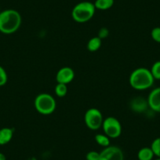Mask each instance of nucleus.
<instances>
[{"instance_id": "nucleus-2", "label": "nucleus", "mask_w": 160, "mask_h": 160, "mask_svg": "<svg viewBox=\"0 0 160 160\" xmlns=\"http://www.w3.org/2000/svg\"><path fill=\"white\" fill-rule=\"evenodd\" d=\"M132 88L137 90H145L151 88L155 82L151 71L146 68H138L131 72L129 78Z\"/></svg>"}, {"instance_id": "nucleus-1", "label": "nucleus", "mask_w": 160, "mask_h": 160, "mask_svg": "<svg viewBox=\"0 0 160 160\" xmlns=\"http://www.w3.org/2000/svg\"><path fill=\"white\" fill-rule=\"evenodd\" d=\"M22 22L21 14L13 9L0 12V32L10 35L20 28Z\"/></svg>"}, {"instance_id": "nucleus-18", "label": "nucleus", "mask_w": 160, "mask_h": 160, "mask_svg": "<svg viewBox=\"0 0 160 160\" xmlns=\"http://www.w3.org/2000/svg\"><path fill=\"white\" fill-rule=\"evenodd\" d=\"M151 148L154 152V155L157 158H160V138H157L152 141L151 144Z\"/></svg>"}, {"instance_id": "nucleus-22", "label": "nucleus", "mask_w": 160, "mask_h": 160, "mask_svg": "<svg viewBox=\"0 0 160 160\" xmlns=\"http://www.w3.org/2000/svg\"><path fill=\"white\" fill-rule=\"evenodd\" d=\"M109 35V31L107 28H101L98 32V36L101 39H104L106 38Z\"/></svg>"}, {"instance_id": "nucleus-19", "label": "nucleus", "mask_w": 160, "mask_h": 160, "mask_svg": "<svg viewBox=\"0 0 160 160\" xmlns=\"http://www.w3.org/2000/svg\"><path fill=\"white\" fill-rule=\"evenodd\" d=\"M8 80V75L5 69L0 65V87H3L6 85Z\"/></svg>"}, {"instance_id": "nucleus-7", "label": "nucleus", "mask_w": 160, "mask_h": 160, "mask_svg": "<svg viewBox=\"0 0 160 160\" xmlns=\"http://www.w3.org/2000/svg\"><path fill=\"white\" fill-rule=\"evenodd\" d=\"M100 160H124V154L120 148L109 145L100 152Z\"/></svg>"}, {"instance_id": "nucleus-13", "label": "nucleus", "mask_w": 160, "mask_h": 160, "mask_svg": "<svg viewBox=\"0 0 160 160\" xmlns=\"http://www.w3.org/2000/svg\"><path fill=\"white\" fill-rule=\"evenodd\" d=\"M102 44V39L98 36L93 37L87 42V50L90 52H96L100 50Z\"/></svg>"}, {"instance_id": "nucleus-10", "label": "nucleus", "mask_w": 160, "mask_h": 160, "mask_svg": "<svg viewBox=\"0 0 160 160\" xmlns=\"http://www.w3.org/2000/svg\"><path fill=\"white\" fill-rule=\"evenodd\" d=\"M130 107L131 110L136 113H143L147 110L149 106L148 100L142 97H136L131 100Z\"/></svg>"}, {"instance_id": "nucleus-14", "label": "nucleus", "mask_w": 160, "mask_h": 160, "mask_svg": "<svg viewBox=\"0 0 160 160\" xmlns=\"http://www.w3.org/2000/svg\"><path fill=\"white\" fill-rule=\"evenodd\" d=\"M114 2V0H96L93 4L96 10H107L113 7Z\"/></svg>"}, {"instance_id": "nucleus-23", "label": "nucleus", "mask_w": 160, "mask_h": 160, "mask_svg": "<svg viewBox=\"0 0 160 160\" xmlns=\"http://www.w3.org/2000/svg\"><path fill=\"white\" fill-rule=\"evenodd\" d=\"M0 160H7V157L2 152H0Z\"/></svg>"}, {"instance_id": "nucleus-17", "label": "nucleus", "mask_w": 160, "mask_h": 160, "mask_svg": "<svg viewBox=\"0 0 160 160\" xmlns=\"http://www.w3.org/2000/svg\"><path fill=\"white\" fill-rule=\"evenodd\" d=\"M150 71L152 76L155 78V80H160V61H155V62L152 64Z\"/></svg>"}, {"instance_id": "nucleus-20", "label": "nucleus", "mask_w": 160, "mask_h": 160, "mask_svg": "<svg viewBox=\"0 0 160 160\" xmlns=\"http://www.w3.org/2000/svg\"><path fill=\"white\" fill-rule=\"evenodd\" d=\"M151 36L155 42L160 43V27H155L151 32Z\"/></svg>"}, {"instance_id": "nucleus-11", "label": "nucleus", "mask_w": 160, "mask_h": 160, "mask_svg": "<svg viewBox=\"0 0 160 160\" xmlns=\"http://www.w3.org/2000/svg\"><path fill=\"white\" fill-rule=\"evenodd\" d=\"M13 130L9 127L0 129V145H5L12 140Z\"/></svg>"}, {"instance_id": "nucleus-5", "label": "nucleus", "mask_w": 160, "mask_h": 160, "mask_svg": "<svg viewBox=\"0 0 160 160\" xmlns=\"http://www.w3.org/2000/svg\"><path fill=\"white\" fill-rule=\"evenodd\" d=\"M101 127L104 134L107 135L110 139L118 138L122 133V125L120 123L119 120L113 116H109L104 118Z\"/></svg>"}, {"instance_id": "nucleus-15", "label": "nucleus", "mask_w": 160, "mask_h": 160, "mask_svg": "<svg viewBox=\"0 0 160 160\" xmlns=\"http://www.w3.org/2000/svg\"><path fill=\"white\" fill-rule=\"evenodd\" d=\"M95 141L101 147L106 148L110 145V138L104 133H98L95 136Z\"/></svg>"}, {"instance_id": "nucleus-4", "label": "nucleus", "mask_w": 160, "mask_h": 160, "mask_svg": "<svg viewBox=\"0 0 160 160\" xmlns=\"http://www.w3.org/2000/svg\"><path fill=\"white\" fill-rule=\"evenodd\" d=\"M34 106L39 114L48 115L55 112L57 102L52 95L47 93H42L37 95L35 98Z\"/></svg>"}, {"instance_id": "nucleus-3", "label": "nucleus", "mask_w": 160, "mask_h": 160, "mask_svg": "<svg viewBox=\"0 0 160 160\" xmlns=\"http://www.w3.org/2000/svg\"><path fill=\"white\" fill-rule=\"evenodd\" d=\"M96 8L93 2L83 1L78 2L72 10V18L77 23H86L93 18Z\"/></svg>"}, {"instance_id": "nucleus-12", "label": "nucleus", "mask_w": 160, "mask_h": 160, "mask_svg": "<svg viewBox=\"0 0 160 160\" xmlns=\"http://www.w3.org/2000/svg\"><path fill=\"white\" fill-rule=\"evenodd\" d=\"M154 156L155 155L151 147L142 148L138 152V158L139 160H152Z\"/></svg>"}, {"instance_id": "nucleus-21", "label": "nucleus", "mask_w": 160, "mask_h": 160, "mask_svg": "<svg viewBox=\"0 0 160 160\" xmlns=\"http://www.w3.org/2000/svg\"><path fill=\"white\" fill-rule=\"evenodd\" d=\"M87 160H100V152L96 151H90L86 155Z\"/></svg>"}, {"instance_id": "nucleus-6", "label": "nucleus", "mask_w": 160, "mask_h": 160, "mask_svg": "<svg viewBox=\"0 0 160 160\" xmlns=\"http://www.w3.org/2000/svg\"><path fill=\"white\" fill-rule=\"evenodd\" d=\"M104 119L101 111L95 108L88 109L84 115L86 126L91 130H99L102 127Z\"/></svg>"}, {"instance_id": "nucleus-9", "label": "nucleus", "mask_w": 160, "mask_h": 160, "mask_svg": "<svg viewBox=\"0 0 160 160\" xmlns=\"http://www.w3.org/2000/svg\"><path fill=\"white\" fill-rule=\"evenodd\" d=\"M147 100L149 108L154 112L160 113V87L152 90Z\"/></svg>"}, {"instance_id": "nucleus-8", "label": "nucleus", "mask_w": 160, "mask_h": 160, "mask_svg": "<svg viewBox=\"0 0 160 160\" xmlns=\"http://www.w3.org/2000/svg\"><path fill=\"white\" fill-rule=\"evenodd\" d=\"M74 78H75V72L70 67L61 68L56 74V80L58 83L68 85L73 81Z\"/></svg>"}, {"instance_id": "nucleus-24", "label": "nucleus", "mask_w": 160, "mask_h": 160, "mask_svg": "<svg viewBox=\"0 0 160 160\" xmlns=\"http://www.w3.org/2000/svg\"><path fill=\"white\" fill-rule=\"evenodd\" d=\"M155 160H160V158H157L156 159H155Z\"/></svg>"}, {"instance_id": "nucleus-16", "label": "nucleus", "mask_w": 160, "mask_h": 160, "mask_svg": "<svg viewBox=\"0 0 160 160\" xmlns=\"http://www.w3.org/2000/svg\"><path fill=\"white\" fill-rule=\"evenodd\" d=\"M55 93L58 98H64L68 93V87L65 84L58 83L54 89Z\"/></svg>"}]
</instances>
